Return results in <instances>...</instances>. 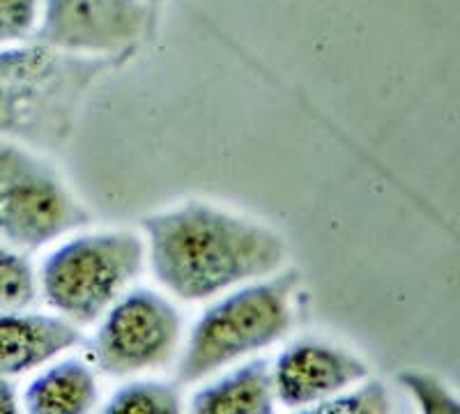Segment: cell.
Listing matches in <instances>:
<instances>
[{
	"mask_svg": "<svg viewBox=\"0 0 460 414\" xmlns=\"http://www.w3.org/2000/svg\"><path fill=\"white\" fill-rule=\"evenodd\" d=\"M102 414H182V399L175 384L138 380L118 389Z\"/></svg>",
	"mask_w": 460,
	"mask_h": 414,
	"instance_id": "obj_12",
	"label": "cell"
},
{
	"mask_svg": "<svg viewBox=\"0 0 460 414\" xmlns=\"http://www.w3.org/2000/svg\"><path fill=\"white\" fill-rule=\"evenodd\" d=\"M42 0H0V47L32 40Z\"/></svg>",
	"mask_w": 460,
	"mask_h": 414,
	"instance_id": "obj_16",
	"label": "cell"
},
{
	"mask_svg": "<svg viewBox=\"0 0 460 414\" xmlns=\"http://www.w3.org/2000/svg\"><path fill=\"white\" fill-rule=\"evenodd\" d=\"M0 414H22L16 405L14 387L7 383V378H0Z\"/></svg>",
	"mask_w": 460,
	"mask_h": 414,
	"instance_id": "obj_17",
	"label": "cell"
},
{
	"mask_svg": "<svg viewBox=\"0 0 460 414\" xmlns=\"http://www.w3.org/2000/svg\"><path fill=\"white\" fill-rule=\"evenodd\" d=\"M146 0H44L32 40L85 56H125L150 26Z\"/></svg>",
	"mask_w": 460,
	"mask_h": 414,
	"instance_id": "obj_7",
	"label": "cell"
},
{
	"mask_svg": "<svg viewBox=\"0 0 460 414\" xmlns=\"http://www.w3.org/2000/svg\"><path fill=\"white\" fill-rule=\"evenodd\" d=\"M272 378L279 403L299 410L367 380L368 366L330 343L297 341L277 357Z\"/></svg>",
	"mask_w": 460,
	"mask_h": 414,
	"instance_id": "obj_8",
	"label": "cell"
},
{
	"mask_svg": "<svg viewBox=\"0 0 460 414\" xmlns=\"http://www.w3.org/2000/svg\"><path fill=\"white\" fill-rule=\"evenodd\" d=\"M122 56H85L40 42L0 47V141L63 147L85 97Z\"/></svg>",
	"mask_w": 460,
	"mask_h": 414,
	"instance_id": "obj_2",
	"label": "cell"
},
{
	"mask_svg": "<svg viewBox=\"0 0 460 414\" xmlns=\"http://www.w3.org/2000/svg\"><path fill=\"white\" fill-rule=\"evenodd\" d=\"M90 224V212L35 147L0 141V242L31 253Z\"/></svg>",
	"mask_w": 460,
	"mask_h": 414,
	"instance_id": "obj_5",
	"label": "cell"
},
{
	"mask_svg": "<svg viewBox=\"0 0 460 414\" xmlns=\"http://www.w3.org/2000/svg\"><path fill=\"white\" fill-rule=\"evenodd\" d=\"M147 5H150V10H155V7L159 5V3H162V0H146Z\"/></svg>",
	"mask_w": 460,
	"mask_h": 414,
	"instance_id": "obj_18",
	"label": "cell"
},
{
	"mask_svg": "<svg viewBox=\"0 0 460 414\" xmlns=\"http://www.w3.org/2000/svg\"><path fill=\"white\" fill-rule=\"evenodd\" d=\"M187 414H277L272 366L252 359L194 393Z\"/></svg>",
	"mask_w": 460,
	"mask_h": 414,
	"instance_id": "obj_10",
	"label": "cell"
},
{
	"mask_svg": "<svg viewBox=\"0 0 460 414\" xmlns=\"http://www.w3.org/2000/svg\"><path fill=\"white\" fill-rule=\"evenodd\" d=\"M182 334V318L171 299L150 288H129L100 320L90 355L104 375L122 378L164 366Z\"/></svg>",
	"mask_w": 460,
	"mask_h": 414,
	"instance_id": "obj_6",
	"label": "cell"
},
{
	"mask_svg": "<svg viewBox=\"0 0 460 414\" xmlns=\"http://www.w3.org/2000/svg\"><path fill=\"white\" fill-rule=\"evenodd\" d=\"M37 297V274L23 251L0 242V311H23Z\"/></svg>",
	"mask_w": 460,
	"mask_h": 414,
	"instance_id": "obj_13",
	"label": "cell"
},
{
	"mask_svg": "<svg viewBox=\"0 0 460 414\" xmlns=\"http://www.w3.org/2000/svg\"><path fill=\"white\" fill-rule=\"evenodd\" d=\"M84 341L63 315L0 311V378H14L51 362Z\"/></svg>",
	"mask_w": 460,
	"mask_h": 414,
	"instance_id": "obj_9",
	"label": "cell"
},
{
	"mask_svg": "<svg viewBox=\"0 0 460 414\" xmlns=\"http://www.w3.org/2000/svg\"><path fill=\"white\" fill-rule=\"evenodd\" d=\"M401 384L414 396L421 414H460V401L447 392L445 384L426 373H401Z\"/></svg>",
	"mask_w": 460,
	"mask_h": 414,
	"instance_id": "obj_15",
	"label": "cell"
},
{
	"mask_svg": "<svg viewBox=\"0 0 460 414\" xmlns=\"http://www.w3.org/2000/svg\"><path fill=\"white\" fill-rule=\"evenodd\" d=\"M97 375L84 359H63L26 389L28 414H90L97 405Z\"/></svg>",
	"mask_w": 460,
	"mask_h": 414,
	"instance_id": "obj_11",
	"label": "cell"
},
{
	"mask_svg": "<svg viewBox=\"0 0 460 414\" xmlns=\"http://www.w3.org/2000/svg\"><path fill=\"white\" fill-rule=\"evenodd\" d=\"M152 277L182 302H205L283 268L286 242L253 219L187 200L141 221Z\"/></svg>",
	"mask_w": 460,
	"mask_h": 414,
	"instance_id": "obj_1",
	"label": "cell"
},
{
	"mask_svg": "<svg viewBox=\"0 0 460 414\" xmlns=\"http://www.w3.org/2000/svg\"><path fill=\"white\" fill-rule=\"evenodd\" d=\"M293 272L272 274L240 286L203 311L178 364V384L208 378L242 357L281 341L293 325Z\"/></svg>",
	"mask_w": 460,
	"mask_h": 414,
	"instance_id": "obj_3",
	"label": "cell"
},
{
	"mask_svg": "<svg viewBox=\"0 0 460 414\" xmlns=\"http://www.w3.org/2000/svg\"><path fill=\"white\" fill-rule=\"evenodd\" d=\"M389 392L380 380H368L359 389L348 393H336L330 399L299 408L295 414H389Z\"/></svg>",
	"mask_w": 460,
	"mask_h": 414,
	"instance_id": "obj_14",
	"label": "cell"
},
{
	"mask_svg": "<svg viewBox=\"0 0 460 414\" xmlns=\"http://www.w3.org/2000/svg\"><path fill=\"white\" fill-rule=\"evenodd\" d=\"M146 262V240L137 233H81L49 253L40 290L58 315L74 325H93L129 290Z\"/></svg>",
	"mask_w": 460,
	"mask_h": 414,
	"instance_id": "obj_4",
	"label": "cell"
}]
</instances>
